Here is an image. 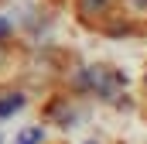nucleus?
<instances>
[{
	"label": "nucleus",
	"mask_w": 147,
	"mask_h": 144,
	"mask_svg": "<svg viewBox=\"0 0 147 144\" xmlns=\"http://www.w3.org/2000/svg\"><path fill=\"white\" fill-rule=\"evenodd\" d=\"M17 107H21V96H10V100L0 103V113H10V110H17Z\"/></svg>",
	"instance_id": "obj_1"
},
{
	"label": "nucleus",
	"mask_w": 147,
	"mask_h": 144,
	"mask_svg": "<svg viewBox=\"0 0 147 144\" xmlns=\"http://www.w3.org/2000/svg\"><path fill=\"white\" fill-rule=\"evenodd\" d=\"M38 137H41V130H28V134H24V137H21V144H34Z\"/></svg>",
	"instance_id": "obj_2"
},
{
	"label": "nucleus",
	"mask_w": 147,
	"mask_h": 144,
	"mask_svg": "<svg viewBox=\"0 0 147 144\" xmlns=\"http://www.w3.org/2000/svg\"><path fill=\"white\" fill-rule=\"evenodd\" d=\"M144 86H147V75H144Z\"/></svg>",
	"instance_id": "obj_3"
}]
</instances>
